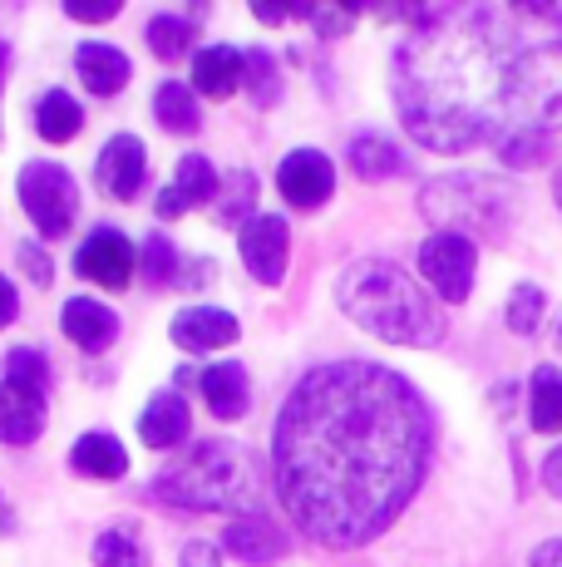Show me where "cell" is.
<instances>
[{"label":"cell","instance_id":"obj_7","mask_svg":"<svg viewBox=\"0 0 562 567\" xmlns=\"http://www.w3.org/2000/svg\"><path fill=\"white\" fill-rule=\"evenodd\" d=\"M419 271H425V281L449 301V307H459V301H469V291H473L479 243H473V237H464V233L425 237V247H419Z\"/></svg>","mask_w":562,"mask_h":567},{"label":"cell","instance_id":"obj_42","mask_svg":"<svg viewBox=\"0 0 562 567\" xmlns=\"http://www.w3.org/2000/svg\"><path fill=\"white\" fill-rule=\"evenodd\" d=\"M558 203H562V173H558Z\"/></svg>","mask_w":562,"mask_h":567},{"label":"cell","instance_id":"obj_19","mask_svg":"<svg viewBox=\"0 0 562 567\" xmlns=\"http://www.w3.org/2000/svg\"><path fill=\"white\" fill-rule=\"evenodd\" d=\"M222 543L237 563H252V567H267L272 558L287 553V533H281L272 518H237Z\"/></svg>","mask_w":562,"mask_h":567},{"label":"cell","instance_id":"obj_4","mask_svg":"<svg viewBox=\"0 0 562 567\" xmlns=\"http://www.w3.org/2000/svg\"><path fill=\"white\" fill-rule=\"evenodd\" d=\"M154 498L168 508H192V514H227V508H242L257 498V474L242 450L202 440L158 468Z\"/></svg>","mask_w":562,"mask_h":567},{"label":"cell","instance_id":"obj_24","mask_svg":"<svg viewBox=\"0 0 562 567\" xmlns=\"http://www.w3.org/2000/svg\"><path fill=\"white\" fill-rule=\"evenodd\" d=\"M528 420L538 434H562V370L543 365L533 375V395H528Z\"/></svg>","mask_w":562,"mask_h":567},{"label":"cell","instance_id":"obj_37","mask_svg":"<svg viewBox=\"0 0 562 567\" xmlns=\"http://www.w3.org/2000/svg\"><path fill=\"white\" fill-rule=\"evenodd\" d=\"M533 567H562V538H548L533 548Z\"/></svg>","mask_w":562,"mask_h":567},{"label":"cell","instance_id":"obj_2","mask_svg":"<svg viewBox=\"0 0 562 567\" xmlns=\"http://www.w3.org/2000/svg\"><path fill=\"white\" fill-rule=\"evenodd\" d=\"M399 124L435 154L489 144L513 168L562 128V25L553 6L425 10L395 50Z\"/></svg>","mask_w":562,"mask_h":567},{"label":"cell","instance_id":"obj_34","mask_svg":"<svg viewBox=\"0 0 562 567\" xmlns=\"http://www.w3.org/2000/svg\"><path fill=\"white\" fill-rule=\"evenodd\" d=\"M20 267H25V277H35V287H50V257L40 247H20Z\"/></svg>","mask_w":562,"mask_h":567},{"label":"cell","instance_id":"obj_36","mask_svg":"<svg viewBox=\"0 0 562 567\" xmlns=\"http://www.w3.org/2000/svg\"><path fill=\"white\" fill-rule=\"evenodd\" d=\"M543 484H548V494L562 498V450L548 454V464H543Z\"/></svg>","mask_w":562,"mask_h":567},{"label":"cell","instance_id":"obj_17","mask_svg":"<svg viewBox=\"0 0 562 567\" xmlns=\"http://www.w3.org/2000/svg\"><path fill=\"white\" fill-rule=\"evenodd\" d=\"M242 70H247V50L208 45L192 54V84H198L208 100H227L232 90H242Z\"/></svg>","mask_w":562,"mask_h":567},{"label":"cell","instance_id":"obj_31","mask_svg":"<svg viewBox=\"0 0 562 567\" xmlns=\"http://www.w3.org/2000/svg\"><path fill=\"white\" fill-rule=\"evenodd\" d=\"M6 380H25V385H50V361L45 351H35V346H15V351L6 355Z\"/></svg>","mask_w":562,"mask_h":567},{"label":"cell","instance_id":"obj_35","mask_svg":"<svg viewBox=\"0 0 562 567\" xmlns=\"http://www.w3.org/2000/svg\"><path fill=\"white\" fill-rule=\"evenodd\" d=\"M15 316H20V291L10 287L6 277H0V326H10Z\"/></svg>","mask_w":562,"mask_h":567},{"label":"cell","instance_id":"obj_29","mask_svg":"<svg viewBox=\"0 0 562 567\" xmlns=\"http://www.w3.org/2000/svg\"><path fill=\"white\" fill-rule=\"evenodd\" d=\"M138 271H144L148 287H173L178 281V247L154 233L144 243V252H138Z\"/></svg>","mask_w":562,"mask_h":567},{"label":"cell","instance_id":"obj_20","mask_svg":"<svg viewBox=\"0 0 562 567\" xmlns=\"http://www.w3.org/2000/svg\"><path fill=\"white\" fill-rule=\"evenodd\" d=\"M70 468L84 478H124L128 474V450L114 440V434H80L70 450Z\"/></svg>","mask_w":562,"mask_h":567},{"label":"cell","instance_id":"obj_12","mask_svg":"<svg viewBox=\"0 0 562 567\" xmlns=\"http://www.w3.org/2000/svg\"><path fill=\"white\" fill-rule=\"evenodd\" d=\"M144 173H148V158H144V144H138L134 134H114L110 144L100 148V163H94V178H100V188L110 193V198H118V203L138 198V188H144Z\"/></svg>","mask_w":562,"mask_h":567},{"label":"cell","instance_id":"obj_14","mask_svg":"<svg viewBox=\"0 0 562 567\" xmlns=\"http://www.w3.org/2000/svg\"><path fill=\"white\" fill-rule=\"evenodd\" d=\"M74 70H80L84 90L104 94V100L118 94L128 80H134V64H128V54L114 50V45H104V40H84V45L74 50Z\"/></svg>","mask_w":562,"mask_h":567},{"label":"cell","instance_id":"obj_38","mask_svg":"<svg viewBox=\"0 0 562 567\" xmlns=\"http://www.w3.org/2000/svg\"><path fill=\"white\" fill-rule=\"evenodd\" d=\"M252 16L262 20V25H281V20L291 16V6H272V0H252Z\"/></svg>","mask_w":562,"mask_h":567},{"label":"cell","instance_id":"obj_9","mask_svg":"<svg viewBox=\"0 0 562 567\" xmlns=\"http://www.w3.org/2000/svg\"><path fill=\"white\" fill-rule=\"evenodd\" d=\"M237 247H242L247 271H252L262 287H281V277H287V257H291L287 217H277V213L247 217V223H242V237H237Z\"/></svg>","mask_w":562,"mask_h":567},{"label":"cell","instance_id":"obj_40","mask_svg":"<svg viewBox=\"0 0 562 567\" xmlns=\"http://www.w3.org/2000/svg\"><path fill=\"white\" fill-rule=\"evenodd\" d=\"M178 213H188V203H183L173 188H164L158 193V217H178Z\"/></svg>","mask_w":562,"mask_h":567},{"label":"cell","instance_id":"obj_33","mask_svg":"<svg viewBox=\"0 0 562 567\" xmlns=\"http://www.w3.org/2000/svg\"><path fill=\"white\" fill-rule=\"evenodd\" d=\"M252 198H257V178H252V173H237V193H232V188L222 193V203H227V207H222L218 217H222V223H237V217H242L247 207H252Z\"/></svg>","mask_w":562,"mask_h":567},{"label":"cell","instance_id":"obj_18","mask_svg":"<svg viewBox=\"0 0 562 567\" xmlns=\"http://www.w3.org/2000/svg\"><path fill=\"white\" fill-rule=\"evenodd\" d=\"M202 400L212 405L218 420H242L247 405H252V380L237 361H222V365H208L202 370Z\"/></svg>","mask_w":562,"mask_h":567},{"label":"cell","instance_id":"obj_10","mask_svg":"<svg viewBox=\"0 0 562 567\" xmlns=\"http://www.w3.org/2000/svg\"><path fill=\"white\" fill-rule=\"evenodd\" d=\"M277 188L291 207H306L311 213V207H321L336 193V168H331V158L321 154V148H296V154L281 158Z\"/></svg>","mask_w":562,"mask_h":567},{"label":"cell","instance_id":"obj_3","mask_svg":"<svg viewBox=\"0 0 562 567\" xmlns=\"http://www.w3.org/2000/svg\"><path fill=\"white\" fill-rule=\"evenodd\" d=\"M336 307L351 316L361 331L381 336L391 346H439L445 341V316L425 297V287H415L405 267L381 257L351 261L336 277Z\"/></svg>","mask_w":562,"mask_h":567},{"label":"cell","instance_id":"obj_41","mask_svg":"<svg viewBox=\"0 0 562 567\" xmlns=\"http://www.w3.org/2000/svg\"><path fill=\"white\" fill-rule=\"evenodd\" d=\"M0 70H6V45H0Z\"/></svg>","mask_w":562,"mask_h":567},{"label":"cell","instance_id":"obj_39","mask_svg":"<svg viewBox=\"0 0 562 567\" xmlns=\"http://www.w3.org/2000/svg\"><path fill=\"white\" fill-rule=\"evenodd\" d=\"M183 563H188V567H218V563H212L208 543H188V548H183Z\"/></svg>","mask_w":562,"mask_h":567},{"label":"cell","instance_id":"obj_16","mask_svg":"<svg viewBox=\"0 0 562 567\" xmlns=\"http://www.w3.org/2000/svg\"><path fill=\"white\" fill-rule=\"evenodd\" d=\"M192 430V414L178 400V390H164V395L148 400V410L138 414V434H144L148 450H178Z\"/></svg>","mask_w":562,"mask_h":567},{"label":"cell","instance_id":"obj_1","mask_svg":"<svg viewBox=\"0 0 562 567\" xmlns=\"http://www.w3.org/2000/svg\"><path fill=\"white\" fill-rule=\"evenodd\" d=\"M429 464V414L405 375L331 361L296 380L272 430L287 518L326 548H361L399 518Z\"/></svg>","mask_w":562,"mask_h":567},{"label":"cell","instance_id":"obj_32","mask_svg":"<svg viewBox=\"0 0 562 567\" xmlns=\"http://www.w3.org/2000/svg\"><path fill=\"white\" fill-rule=\"evenodd\" d=\"M118 0H64V16L70 20H84V25H104V20L118 16Z\"/></svg>","mask_w":562,"mask_h":567},{"label":"cell","instance_id":"obj_15","mask_svg":"<svg viewBox=\"0 0 562 567\" xmlns=\"http://www.w3.org/2000/svg\"><path fill=\"white\" fill-rule=\"evenodd\" d=\"M60 326H64V336H70L80 351H90V355H100L104 346H110L114 336H118V316L104 307V301H90V297L64 301Z\"/></svg>","mask_w":562,"mask_h":567},{"label":"cell","instance_id":"obj_8","mask_svg":"<svg viewBox=\"0 0 562 567\" xmlns=\"http://www.w3.org/2000/svg\"><path fill=\"white\" fill-rule=\"evenodd\" d=\"M138 267V247L128 243L118 227H94L90 237H84V247L74 252V271H80L84 281H94V287H128V277H134Z\"/></svg>","mask_w":562,"mask_h":567},{"label":"cell","instance_id":"obj_27","mask_svg":"<svg viewBox=\"0 0 562 567\" xmlns=\"http://www.w3.org/2000/svg\"><path fill=\"white\" fill-rule=\"evenodd\" d=\"M144 548H138L134 528H110L94 538V567H144Z\"/></svg>","mask_w":562,"mask_h":567},{"label":"cell","instance_id":"obj_11","mask_svg":"<svg viewBox=\"0 0 562 567\" xmlns=\"http://www.w3.org/2000/svg\"><path fill=\"white\" fill-rule=\"evenodd\" d=\"M50 424L45 390L25 380H0V444H35Z\"/></svg>","mask_w":562,"mask_h":567},{"label":"cell","instance_id":"obj_13","mask_svg":"<svg viewBox=\"0 0 562 567\" xmlns=\"http://www.w3.org/2000/svg\"><path fill=\"white\" fill-rule=\"evenodd\" d=\"M242 336L232 311H218V307H188L173 316V346L183 351H222Z\"/></svg>","mask_w":562,"mask_h":567},{"label":"cell","instance_id":"obj_22","mask_svg":"<svg viewBox=\"0 0 562 567\" xmlns=\"http://www.w3.org/2000/svg\"><path fill=\"white\" fill-rule=\"evenodd\" d=\"M154 118L168 128V134H192V128L202 124V109H198V100H192L188 84L168 80V84L154 90Z\"/></svg>","mask_w":562,"mask_h":567},{"label":"cell","instance_id":"obj_30","mask_svg":"<svg viewBox=\"0 0 562 567\" xmlns=\"http://www.w3.org/2000/svg\"><path fill=\"white\" fill-rule=\"evenodd\" d=\"M242 84L252 90L257 104H277L281 94V80H277V64L267 50H247V70H242Z\"/></svg>","mask_w":562,"mask_h":567},{"label":"cell","instance_id":"obj_5","mask_svg":"<svg viewBox=\"0 0 562 567\" xmlns=\"http://www.w3.org/2000/svg\"><path fill=\"white\" fill-rule=\"evenodd\" d=\"M425 217L439 233H503L508 213H513V188L503 178H483V173H459V178H435L419 193Z\"/></svg>","mask_w":562,"mask_h":567},{"label":"cell","instance_id":"obj_6","mask_svg":"<svg viewBox=\"0 0 562 567\" xmlns=\"http://www.w3.org/2000/svg\"><path fill=\"white\" fill-rule=\"evenodd\" d=\"M15 188H20V207L40 227V237H64L74 227L80 183H74V173L64 163H25Z\"/></svg>","mask_w":562,"mask_h":567},{"label":"cell","instance_id":"obj_25","mask_svg":"<svg viewBox=\"0 0 562 567\" xmlns=\"http://www.w3.org/2000/svg\"><path fill=\"white\" fill-rule=\"evenodd\" d=\"M202 16H154L148 20V45H154L158 60H183L192 50V35H198Z\"/></svg>","mask_w":562,"mask_h":567},{"label":"cell","instance_id":"obj_26","mask_svg":"<svg viewBox=\"0 0 562 567\" xmlns=\"http://www.w3.org/2000/svg\"><path fill=\"white\" fill-rule=\"evenodd\" d=\"M173 193H178L188 207L212 203V198H218V168H212L202 154L178 158V168H173Z\"/></svg>","mask_w":562,"mask_h":567},{"label":"cell","instance_id":"obj_21","mask_svg":"<svg viewBox=\"0 0 562 567\" xmlns=\"http://www.w3.org/2000/svg\"><path fill=\"white\" fill-rule=\"evenodd\" d=\"M351 168L361 173L365 183H381V178H395V173L405 168V154H399L391 138L361 134V138H351Z\"/></svg>","mask_w":562,"mask_h":567},{"label":"cell","instance_id":"obj_23","mask_svg":"<svg viewBox=\"0 0 562 567\" xmlns=\"http://www.w3.org/2000/svg\"><path fill=\"white\" fill-rule=\"evenodd\" d=\"M35 128H40L45 144H70V138L84 128V109L74 104L64 90H50L45 100H40V109H35Z\"/></svg>","mask_w":562,"mask_h":567},{"label":"cell","instance_id":"obj_28","mask_svg":"<svg viewBox=\"0 0 562 567\" xmlns=\"http://www.w3.org/2000/svg\"><path fill=\"white\" fill-rule=\"evenodd\" d=\"M543 307H548L543 287H533V281L513 287V297H508V311H503L508 331H513V336H533V331H538V321H543Z\"/></svg>","mask_w":562,"mask_h":567}]
</instances>
